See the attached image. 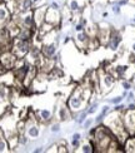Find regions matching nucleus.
Segmentation results:
<instances>
[{
	"instance_id": "14",
	"label": "nucleus",
	"mask_w": 135,
	"mask_h": 153,
	"mask_svg": "<svg viewBox=\"0 0 135 153\" xmlns=\"http://www.w3.org/2000/svg\"><path fill=\"white\" fill-rule=\"evenodd\" d=\"M129 71V65H124V64H118V65H115L114 69H113V73L114 75L117 76V79H126L125 78V75H126V72Z\"/></svg>"
},
{
	"instance_id": "42",
	"label": "nucleus",
	"mask_w": 135,
	"mask_h": 153,
	"mask_svg": "<svg viewBox=\"0 0 135 153\" xmlns=\"http://www.w3.org/2000/svg\"><path fill=\"white\" fill-rule=\"evenodd\" d=\"M133 22H134V23H135V18H134V19H133Z\"/></svg>"
},
{
	"instance_id": "1",
	"label": "nucleus",
	"mask_w": 135,
	"mask_h": 153,
	"mask_svg": "<svg viewBox=\"0 0 135 153\" xmlns=\"http://www.w3.org/2000/svg\"><path fill=\"white\" fill-rule=\"evenodd\" d=\"M90 97H91V88L78 87L68 97L66 105L74 114L76 112H80L81 109H84V107L89 104Z\"/></svg>"
},
{
	"instance_id": "19",
	"label": "nucleus",
	"mask_w": 135,
	"mask_h": 153,
	"mask_svg": "<svg viewBox=\"0 0 135 153\" xmlns=\"http://www.w3.org/2000/svg\"><path fill=\"white\" fill-rule=\"evenodd\" d=\"M78 152H83V153H95V147L90 143V141L85 142V143H81V146L79 147Z\"/></svg>"
},
{
	"instance_id": "23",
	"label": "nucleus",
	"mask_w": 135,
	"mask_h": 153,
	"mask_svg": "<svg viewBox=\"0 0 135 153\" xmlns=\"http://www.w3.org/2000/svg\"><path fill=\"white\" fill-rule=\"evenodd\" d=\"M123 100H124V97L123 95H117V97H114V98H110L108 100V103H110V104H119V103H123Z\"/></svg>"
},
{
	"instance_id": "43",
	"label": "nucleus",
	"mask_w": 135,
	"mask_h": 153,
	"mask_svg": "<svg viewBox=\"0 0 135 153\" xmlns=\"http://www.w3.org/2000/svg\"><path fill=\"white\" fill-rule=\"evenodd\" d=\"M1 1H4V0H0V3H1Z\"/></svg>"
},
{
	"instance_id": "21",
	"label": "nucleus",
	"mask_w": 135,
	"mask_h": 153,
	"mask_svg": "<svg viewBox=\"0 0 135 153\" xmlns=\"http://www.w3.org/2000/svg\"><path fill=\"white\" fill-rule=\"evenodd\" d=\"M29 141H30V138L25 134V132L18 133V144L19 146H21V147H27V146L29 144Z\"/></svg>"
},
{
	"instance_id": "24",
	"label": "nucleus",
	"mask_w": 135,
	"mask_h": 153,
	"mask_svg": "<svg viewBox=\"0 0 135 153\" xmlns=\"http://www.w3.org/2000/svg\"><path fill=\"white\" fill-rule=\"evenodd\" d=\"M70 146H72V148L76 152L79 149V147L81 146V139H70Z\"/></svg>"
},
{
	"instance_id": "8",
	"label": "nucleus",
	"mask_w": 135,
	"mask_h": 153,
	"mask_svg": "<svg viewBox=\"0 0 135 153\" xmlns=\"http://www.w3.org/2000/svg\"><path fill=\"white\" fill-rule=\"evenodd\" d=\"M63 20V16H61V9L60 10H55V9H51V8H46V13H45V22L50 23L51 25L54 27H59L60 23Z\"/></svg>"
},
{
	"instance_id": "34",
	"label": "nucleus",
	"mask_w": 135,
	"mask_h": 153,
	"mask_svg": "<svg viewBox=\"0 0 135 153\" xmlns=\"http://www.w3.org/2000/svg\"><path fill=\"white\" fill-rule=\"evenodd\" d=\"M31 1H33L34 6H39V5H41L44 3V0H31Z\"/></svg>"
},
{
	"instance_id": "41",
	"label": "nucleus",
	"mask_w": 135,
	"mask_h": 153,
	"mask_svg": "<svg viewBox=\"0 0 135 153\" xmlns=\"http://www.w3.org/2000/svg\"><path fill=\"white\" fill-rule=\"evenodd\" d=\"M108 1H109V3H113V4H114L115 1H117V0H108Z\"/></svg>"
},
{
	"instance_id": "7",
	"label": "nucleus",
	"mask_w": 135,
	"mask_h": 153,
	"mask_svg": "<svg viewBox=\"0 0 135 153\" xmlns=\"http://www.w3.org/2000/svg\"><path fill=\"white\" fill-rule=\"evenodd\" d=\"M123 42V35H121L118 30H110V35H109V39L105 43L106 48H109L111 52H118L120 48V44Z\"/></svg>"
},
{
	"instance_id": "15",
	"label": "nucleus",
	"mask_w": 135,
	"mask_h": 153,
	"mask_svg": "<svg viewBox=\"0 0 135 153\" xmlns=\"http://www.w3.org/2000/svg\"><path fill=\"white\" fill-rule=\"evenodd\" d=\"M35 8L31 0H18V10L19 13H28Z\"/></svg>"
},
{
	"instance_id": "26",
	"label": "nucleus",
	"mask_w": 135,
	"mask_h": 153,
	"mask_svg": "<svg viewBox=\"0 0 135 153\" xmlns=\"http://www.w3.org/2000/svg\"><path fill=\"white\" fill-rule=\"evenodd\" d=\"M60 131H61L60 122H55V123H53L50 126V132L51 133H60Z\"/></svg>"
},
{
	"instance_id": "33",
	"label": "nucleus",
	"mask_w": 135,
	"mask_h": 153,
	"mask_svg": "<svg viewBox=\"0 0 135 153\" xmlns=\"http://www.w3.org/2000/svg\"><path fill=\"white\" fill-rule=\"evenodd\" d=\"M72 138H73V139H83V136H81L80 132H75V133H73Z\"/></svg>"
},
{
	"instance_id": "2",
	"label": "nucleus",
	"mask_w": 135,
	"mask_h": 153,
	"mask_svg": "<svg viewBox=\"0 0 135 153\" xmlns=\"http://www.w3.org/2000/svg\"><path fill=\"white\" fill-rule=\"evenodd\" d=\"M115 83H117V76L114 75L111 71H106L103 69L99 74V91L101 94H106L114 88Z\"/></svg>"
},
{
	"instance_id": "10",
	"label": "nucleus",
	"mask_w": 135,
	"mask_h": 153,
	"mask_svg": "<svg viewBox=\"0 0 135 153\" xmlns=\"http://www.w3.org/2000/svg\"><path fill=\"white\" fill-rule=\"evenodd\" d=\"M46 5H39L36 8L33 9V14H34V20L36 28H39L40 25L45 22V13H46Z\"/></svg>"
},
{
	"instance_id": "16",
	"label": "nucleus",
	"mask_w": 135,
	"mask_h": 153,
	"mask_svg": "<svg viewBox=\"0 0 135 153\" xmlns=\"http://www.w3.org/2000/svg\"><path fill=\"white\" fill-rule=\"evenodd\" d=\"M111 111V108H110V105L109 104H105V105H103L101 107V111H100V113L98 114V116L95 117V119H94V123H96V124H101L103 122H104V119L106 118V116H108V113Z\"/></svg>"
},
{
	"instance_id": "32",
	"label": "nucleus",
	"mask_w": 135,
	"mask_h": 153,
	"mask_svg": "<svg viewBox=\"0 0 135 153\" xmlns=\"http://www.w3.org/2000/svg\"><path fill=\"white\" fill-rule=\"evenodd\" d=\"M135 94H134V92H131V91H129V92H128V95H126V100L128 102H129V103H130V102H133L135 98Z\"/></svg>"
},
{
	"instance_id": "18",
	"label": "nucleus",
	"mask_w": 135,
	"mask_h": 153,
	"mask_svg": "<svg viewBox=\"0 0 135 153\" xmlns=\"http://www.w3.org/2000/svg\"><path fill=\"white\" fill-rule=\"evenodd\" d=\"M68 9L70 10L72 14H76V13H80L83 6L80 5L79 0H69V4H68Z\"/></svg>"
},
{
	"instance_id": "6",
	"label": "nucleus",
	"mask_w": 135,
	"mask_h": 153,
	"mask_svg": "<svg viewBox=\"0 0 135 153\" xmlns=\"http://www.w3.org/2000/svg\"><path fill=\"white\" fill-rule=\"evenodd\" d=\"M19 58H16V55L11 52V50H4L0 54V64L3 65V68L5 69L6 72L14 69L16 62Z\"/></svg>"
},
{
	"instance_id": "5",
	"label": "nucleus",
	"mask_w": 135,
	"mask_h": 153,
	"mask_svg": "<svg viewBox=\"0 0 135 153\" xmlns=\"http://www.w3.org/2000/svg\"><path fill=\"white\" fill-rule=\"evenodd\" d=\"M121 119L125 131L129 133V136L135 134V109H125L121 112Z\"/></svg>"
},
{
	"instance_id": "17",
	"label": "nucleus",
	"mask_w": 135,
	"mask_h": 153,
	"mask_svg": "<svg viewBox=\"0 0 135 153\" xmlns=\"http://www.w3.org/2000/svg\"><path fill=\"white\" fill-rule=\"evenodd\" d=\"M123 144H124L123 146L124 152H131V153H134L135 152V134L128 137Z\"/></svg>"
},
{
	"instance_id": "9",
	"label": "nucleus",
	"mask_w": 135,
	"mask_h": 153,
	"mask_svg": "<svg viewBox=\"0 0 135 153\" xmlns=\"http://www.w3.org/2000/svg\"><path fill=\"white\" fill-rule=\"evenodd\" d=\"M74 43L79 49H88L89 48V42H90V35L88 34L86 30L76 31L74 36Z\"/></svg>"
},
{
	"instance_id": "35",
	"label": "nucleus",
	"mask_w": 135,
	"mask_h": 153,
	"mask_svg": "<svg viewBox=\"0 0 135 153\" xmlns=\"http://www.w3.org/2000/svg\"><path fill=\"white\" fill-rule=\"evenodd\" d=\"M33 152L34 153H41V152H44V147H41V146L40 147H36V148L33 149Z\"/></svg>"
},
{
	"instance_id": "44",
	"label": "nucleus",
	"mask_w": 135,
	"mask_h": 153,
	"mask_svg": "<svg viewBox=\"0 0 135 153\" xmlns=\"http://www.w3.org/2000/svg\"><path fill=\"white\" fill-rule=\"evenodd\" d=\"M65 1H68V0H65Z\"/></svg>"
},
{
	"instance_id": "38",
	"label": "nucleus",
	"mask_w": 135,
	"mask_h": 153,
	"mask_svg": "<svg viewBox=\"0 0 135 153\" xmlns=\"http://www.w3.org/2000/svg\"><path fill=\"white\" fill-rule=\"evenodd\" d=\"M129 80H130V82H131V83H133V84H134V85H135V73H134V74H133V76H131V79H129Z\"/></svg>"
},
{
	"instance_id": "22",
	"label": "nucleus",
	"mask_w": 135,
	"mask_h": 153,
	"mask_svg": "<svg viewBox=\"0 0 135 153\" xmlns=\"http://www.w3.org/2000/svg\"><path fill=\"white\" fill-rule=\"evenodd\" d=\"M120 84H121V88H123L124 91H131V88H133V83L129 79H121Z\"/></svg>"
},
{
	"instance_id": "30",
	"label": "nucleus",
	"mask_w": 135,
	"mask_h": 153,
	"mask_svg": "<svg viewBox=\"0 0 135 153\" xmlns=\"http://www.w3.org/2000/svg\"><path fill=\"white\" fill-rule=\"evenodd\" d=\"M48 8H51V9H55V10H60V4L58 3V1H51L49 5H48Z\"/></svg>"
},
{
	"instance_id": "29",
	"label": "nucleus",
	"mask_w": 135,
	"mask_h": 153,
	"mask_svg": "<svg viewBox=\"0 0 135 153\" xmlns=\"http://www.w3.org/2000/svg\"><path fill=\"white\" fill-rule=\"evenodd\" d=\"M124 109H125V105H124L123 103L115 104V105H114V108H113V111H115V112H123Z\"/></svg>"
},
{
	"instance_id": "40",
	"label": "nucleus",
	"mask_w": 135,
	"mask_h": 153,
	"mask_svg": "<svg viewBox=\"0 0 135 153\" xmlns=\"http://www.w3.org/2000/svg\"><path fill=\"white\" fill-rule=\"evenodd\" d=\"M131 52H133V53H135V42L131 44Z\"/></svg>"
},
{
	"instance_id": "31",
	"label": "nucleus",
	"mask_w": 135,
	"mask_h": 153,
	"mask_svg": "<svg viewBox=\"0 0 135 153\" xmlns=\"http://www.w3.org/2000/svg\"><path fill=\"white\" fill-rule=\"evenodd\" d=\"M58 152L66 153V152H69V149H68V147H66L65 144H58Z\"/></svg>"
},
{
	"instance_id": "27",
	"label": "nucleus",
	"mask_w": 135,
	"mask_h": 153,
	"mask_svg": "<svg viewBox=\"0 0 135 153\" xmlns=\"http://www.w3.org/2000/svg\"><path fill=\"white\" fill-rule=\"evenodd\" d=\"M74 30H75V31H81V30H85V25L83 24L80 20H79V22H76V23H74Z\"/></svg>"
},
{
	"instance_id": "28",
	"label": "nucleus",
	"mask_w": 135,
	"mask_h": 153,
	"mask_svg": "<svg viewBox=\"0 0 135 153\" xmlns=\"http://www.w3.org/2000/svg\"><path fill=\"white\" fill-rule=\"evenodd\" d=\"M111 11L114 13V14H117V15H119L120 13H121V6L120 5H118V4H113V6H111Z\"/></svg>"
},
{
	"instance_id": "25",
	"label": "nucleus",
	"mask_w": 135,
	"mask_h": 153,
	"mask_svg": "<svg viewBox=\"0 0 135 153\" xmlns=\"http://www.w3.org/2000/svg\"><path fill=\"white\" fill-rule=\"evenodd\" d=\"M94 124V118H90V117H88L85 120H84V122H83V128H84L85 131H88L89 128H90V127H91Z\"/></svg>"
},
{
	"instance_id": "4",
	"label": "nucleus",
	"mask_w": 135,
	"mask_h": 153,
	"mask_svg": "<svg viewBox=\"0 0 135 153\" xmlns=\"http://www.w3.org/2000/svg\"><path fill=\"white\" fill-rule=\"evenodd\" d=\"M25 134L33 141L38 139L41 134V128L38 123V119L34 118V116H29L25 118Z\"/></svg>"
},
{
	"instance_id": "20",
	"label": "nucleus",
	"mask_w": 135,
	"mask_h": 153,
	"mask_svg": "<svg viewBox=\"0 0 135 153\" xmlns=\"http://www.w3.org/2000/svg\"><path fill=\"white\" fill-rule=\"evenodd\" d=\"M99 107H100V104H99L98 100H94L93 103H89V104L86 105V112H88V114H89V116H93V114H95L96 112L99 111Z\"/></svg>"
},
{
	"instance_id": "12",
	"label": "nucleus",
	"mask_w": 135,
	"mask_h": 153,
	"mask_svg": "<svg viewBox=\"0 0 135 153\" xmlns=\"http://www.w3.org/2000/svg\"><path fill=\"white\" fill-rule=\"evenodd\" d=\"M56 114H58V118H59L60 122H66V120H70L73 118V113L68 108L66 103L59 104V107H58V111H56Z\"/></svg>"
},
{
	"instance_id": "37",
	"label": "nucleus",
	"mask_w": 135,
	"mask_h": 153,
	"mask_svg": "<svg viewBox=\"0 0 135 153\" xmlns=\"http://www.w3.org/2000/svg\"><path fill=\"white\" fill-rule=\"evenodd\" d=\"M101 16H103V18H108V16H109V13H108V11H103Z\"/></svg>"
},
{
	"instance_id": "13",
	"label": "nucleus",
	"mask_w": 135,
	"mask_h": 153,
	"mask_svg": "<svg viewBox=\"0 0 135 153\" xmlns=\"http://www.w3.org/2000/svg\"><path fill=\"white\" fill-rule=\"evenodd\" d=\"M53 111L49 109V108H43V109L38 111V119L41 123H49L53 119Z\"/></svg>"
},
{
	"instance_id": "36",
	"label": "nucleus",
	"mask_w": 135,
	"mask_h": 153,
	"mask_svg": "<svg viewBox=\"0 0 135 153\" xmlns=\"http://www.w3.org/2000/svg\"><path fill=\"white\" fill-rule=\"evenodd\" d=\"M70 40H72V39H70V36L69 35H66L65 38H64V40H63V44H65V45H66V44L70 42Z\"/></svg>"
},
{
	"instance_id": "39",
	"label": "nucleus",
	"mask_w": 135,
	"mask_h": 153,
	"mask_svg": "<svg viewBox=\"0 0 135 153\" xmlns=\"http://www.w3.org/2000/svg\"><path fill=\"white\" fill-rule=\"evenodd\" d=\"M128 92H129V91H124L123 93H121V95H123V97H124V99L126 98V95H128Z\"/></svg>"
},
{
	"instance_id": "11",
	"label": "nucleus",
	"mask_w": 135,
	"mask_h": 153,
	"mask_svg": "<svg viewBox=\"0 0 135 153\" xmlns=\"http://www.w3.org/2000/svg\"><path fill=\"white\" fill-rule=\"evenodd\" d=\"M11 19V13L9 11L8 6H6L5 1L0 3V29L6 27V24L10 22Z\"/></svg>"
},
{
	"instance_id": "3",
	"label": "nucleus",
	"mask_w": 135,
	"mask_h": 153,
	"mask_svg": "<svg viewBox=\"0 0 135 153\" xmlns=\"http://www.w3.org/2000/svg\"><path fill=\"white\" fill-rule=\"evenodd\" d=\"M31 45H33V40H21L18 39V38H14L10 50L16 55V58L23 59L29 53Z\"/></svg>"
}]
</instances>
